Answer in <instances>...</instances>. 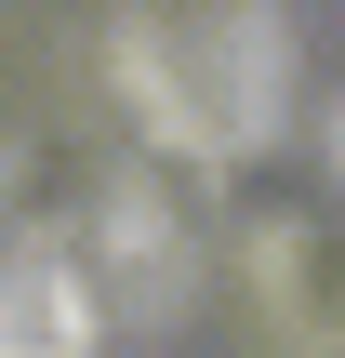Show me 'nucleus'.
<instances>
[{"mask_svg":"<svg viewBox=\"0 0 345 358\" xmlns=\"http://www.w3.org/2000/svg\"><path fill=\"white\" fill-rule=\"evenodd\" d=\"M120 66H133L146 120L173 146H199V159L266 146V120H279V27L253 0H173V13H146L120 40Z\"/></svg>","mask_w":345,"mask_h":358,"instance_id":"f257e3e1","label":"nucleus"},{"mask_svg":"<svg viewBox=\"0 0 345 358\" xmlns=\"http://www.w3.org/2000/svg\"><path fill=\"white\" fill-rule=\"evenodd\" d=\"M0 358H93V306L66 266H0Z\"/></svg>","mask_w":345,"mask_h":358,"instance_id":"f03ea898","label":"nucleus"}]
</instances>
